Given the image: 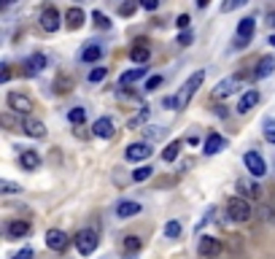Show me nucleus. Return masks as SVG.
<instances>
[{
  "instance_id": "nucleus-27",
  "label": "nucleus",
  "mask_w": 275,
  "mask_h": 259,
  "mask_svg": "<svg viewBox=\"0 0 275 259\" xmlns=\"http://www.w3.org/2000/svg\"><path fill=\"white\" fill-rule=\"evenodd\" d=\"M178 151H181V140H173V143H170V146L162 151V159H165V162H173V159L178 157Z\"/></svg>"
},
{
  "instance_id": "nucleus-16",
  "label": "nucleus",
  "mask_w": 275,
  "mask_h": 259,
  "mask_svg": "<svg viewBox=\"0 0 275 259\" xmlns=\"http://www.w3.org/2000/svg\"><path fill=\"white\" fill-rule=\"evenodd\" d=\"M148 57H151V52L146 49V41H143V38H138V46H132V49H130V60L138 62V65H143V62H148Z\"/></svg>"
},
{
  "instance_id": "nucleus-11",
  "label": "nucleus",
  "mask_w": 275,
  "mask_h": 259,
  "mask_svg": "<svg viewBox=\"0 0 275 259\" xmlns=\"http://www.w3.org/2000/svg\"><path fill=\"white\" fill-rule=\"evenodd\" d=\"M41 27L46 33H57L60 30V11H57V8H46V11L41 14Z\"/></svg>"
},
{
  "instance_id": "nucleus-26",
  "label": "nucleus",
  "mask_w": 275,
  "mask_h": 259,
  "mask_svg": "<svg viewBox=\"0 0 275 259\" xmlns=\"http://www.w3.org/2000/svg\"><path fill=\"white\" fill-rule=\"evenodd\" d=\"M140 246H143V243H140L138 235H127V238H124V251H127V254H138Z\"/></svg>"
},
{
  "instance_id": "nucleus-40",
  "label": "nucleus",
  "mask_w": 275,
  "mask_h": 259,
  "mask_svg": "<svg viewBox=\"0 0 275 259\" xmlns=\"http://www.w3.org/2000/svg\"><path fill=\"white\" fill-rule=\"evenodd\" d=\"M159 84H162V76H151V79L146 81V89L151 92V89H157V86H159Z\"/></svg>"
},
{
  "instance_id": "nucleus-44",
  "label": "nucleus",
  "mask_w": 275,
  "mask_h": 259,
  "mask_svg": "<svg viewBox=\"0 0 275 259\" xmlns=\"http://www.w3.org/2000/svg\"><path fill=\"white\" fill-rule=\"evenodd\" d=\"M14 259H33V248H22V251H16Z\"/></svg>"
},
{
  "instance_id": "nucleus-41",
  "label": "nucleus",
  "mask_w": 275,
  "mask_h": 259,
  "mask_svg": "<svg viewBox=\"0 0 275 259\" xmlns=\"http://www.w3.org/2000/svg\"><path fill=\"white\" fill-rule=\"evenodd\" d=\"M192 41H194V35H192V33H181V35H178V46H189Z\"/></svg>"
},
{
  "instance_id": "nucleus-22",
  "label": "nucleus",
  "mask_w": 275,
  "mask_h": 259,
  "mask_svg": "<svg viewBox=\"0 0 275 259\" xmlns=\"http://www.w3.org/2000/svg\"><path fill=\"white\" fill-rule=\"evenodd\" d=\"M135 214H140V205L132 203V200H124V203L116 205V216L119 219H130V216H135Z\"/></svg>"
},
{
  "instance_id": "nucleus-32",
  "label": "nucleus",
  "mask_w": 275,
  "mask_h": 259,
  "mask_svg": "<svg viewBox=\"0 0 275 259\" xmlns=\"http://www.w3.org/2000/svg\"><path fill=\"white\" fill-rule=\"evenodd\" d=\"M165 235L167 238H178V235H181V224H178V222H167L165 224Z\"/></svg>"
},
{
  "instance_id": "nucleus-25",
  "label": "nucleus",
  "mask_w": 275,
  "mask_h": 259,
  "mask_svg": "<svg viewBox=\"0 0 275 259\" xmlns=\"http://www.w3.org/2000/svg\"><path fill=\"white\" fill-rule=\"evenodd\" d=\"M100 57H103V49H100V46H97V43H89V46H87V49H84V52H81V60H84V62H87V65H92V62H97V60H100Z\"/></svg>"
},
{
  "instance_id": "nucleus-46",
  "label": "nucleus",
  "mask_w": 275,
  "mask_h": 259,
  "mask_svg": "<svg viewBox=\"0 0 275 259\" xmlns=\"http://www.w3.org/2000/svg\"><path fill=\"white\" fill-rule=\"evenodd\" d=\"M189 143H192V146H200V135H197V132H192V135H189Z\"/></svg>"
},
{
  "instance_id": "nucleus-34",
  "label": "nucleus",
  "mask_w": 275,
  "mask_h": 259,
  "mask_svg": "<svg viewBox=\"0 0 275 259\" xmlns=\"http://www.w3.org/2000/svg\"><path fill=\"white\" fill-rule=\"evenodd\" d=\"M146 116H148V111L143 108V111H140V113H138V116H132V119L127 122V127H130V130H135V127H138V124H143V122H146Z\"/></svg>"
},
{
  "instance_id": "nucleus-51",
  "label": "nucleus",
  "mask_w": 275,
  "mask_h": 259,
  "mask_svg": "<svg viewBox=\"0 0 275 259\" xmlns=\"http://www.w3.org/2000/svg\"><path fill=\"white\" fill-rule=\"evenodd\" d=\"M270 43H272V46H275V35H270Z\"/></svg>"
},
{
  "instance_id": "nucleus-13",
  "label": "nucleus",
  "mask_w": 275,
  "mask_h": 259,
  "mask_svg": "<svg viewBox=\"0 0 275 259\" xmlns=\"http://www.w3.org/2000/svg\"><path fill=\"white\" fill-rule=\"evenodd\" d=\"M24 76H38L41 70H46V65H49V60H46V54H33L30 60L24 62Z\"/></svg>"
},
{
  "instance_id": "nucleus-37",
  "label": "nucleus",
  "mask_w": 275,
  "mask_h": 259,
  "mask_svg": "<svg viewBox=\"0 0 275 259\" xmlns=\"http://www.w3.org/2000/svg\"><path fill=\"white\" fill-rule=\"evenodd\" d=\"M243 3H245V0H224V3H221V11L230 14V11H235V8L243 6Z\"/></svg>"
},
{
  "instance_id": "nucleus-48",
  "label": "nucleus",
  "mask_w": 275,
  "mask_h": 259,
  "mask_svg": "<svg viewBox=\"0 0 275 259\" xmlns=\"http://www.w3.org/2000/svg\"><path fill=\"white\" fill-rule=\"evenodd\" d=\"M267 25H270V27H275V11H270V14H267Z\"/></svg>"
},
{
  "instance_id": "nucleus-42",
  "label": "nucleus",
  "mask_w": 275,
  "mask_h": 259,
  "mask_svg": "<svg viewBox=\"0 0 275 259\" xmlns=\"http://www.w3.org/2000/svg\"><path fill=\"white\" fill-rule=\"evenodd\" d=\"M159 0H140V8H146V11H157Z\"/></svg>"
},
{
  "instance_id": "nucleus-24",
  "label": "nucleus",
  "mask_w": 275,
  "mask_h": 259,
  "mask_svg": "<svg viewBox=\"0 0 275 259\" xmlns=\"http://www.w3.org/2000/svg\"><path fill=\"white\" fill-rule=\"evenodd\" d=\"M146 76V68L140 65V68H135V70H127V73H121V79H119V86H127V84H135L138 79H143Z\"/></svg>"
},
{
  "instance_id": "nucleus-28",
  "label": "nucleus",
  "mask_w": 275,
  "mask_h": 259,
  "mask_svg": "<svg viewBox=\"0 0 275 259\" xmlns=\"http://www.w3.org/2000/svg\"><path fill=\"white\" fill-rule=\"evenodd\" d=\"M84 119H87V108H70L68 111V122L70 124H81Z\"/></svg>"
},
{
  "instance_id": "nucleus-38",
  "label": "nucleus",
  "mask_w": 275,
  "mask_h": 259,
  "mask_svg": "<svg viewBox=\"0 0 275 259\" xmlns=\"http://www.w3.org/2000/svg\"><path fill=\"white\" fill-rule=\"evenodd\" d=\"M143 132H146V138H148V140H157V138H162V135H165V130H162V127H146Z\"/></svg>"
},
{
  "instance_id": "nucleus-15",
  "label": "nucleus",
  "mask_w": 275,
  "mask_h": 259,
  "mask_svg": "<svg viewBox=\"0 0 275 259\" xmlns=\"http://www.w3.org/2000/svg\"><path fill=\"white\" fill-rule=\"evenodd\" d=\"M238 195H243L245 200H259V186L254 184V181H248V178H240L238 181Z\"/></svg>"
},
{
  "instance_id": "nucleus-30",
  "label": "nucleus",
  "mask_w": 275,
  "mask_h": 259,
  "mask_svg": "<svg viewBox=\"0 0 275 259\" xmlns=\"http://www.w3.org/2000/svg\"><path fill=\"white\" fill-rule=\"evenodd\" d=\"M0 122H3L8 130H24V124H22V122H16V119L11 116V113H3V116H0Z\"/></svg>"
},
{
  "instance_id": "nucleus-2",
  "label": "nucleus",
  "mask_w": 275,
  "mask_h": 259,
  "mask_svg": "<svg viewBox=\"0 0 275 259\" xmlns=\"http://www.w3.org/2000/svg\"><path fill=\"white\" fill-rule=\"evenodd\" d=\"M227 216L232 222H248L251 219V205L245 197H230L227 200Z\"/></svg>"
},
{
  "instance_id": "nucleus-18",
  "label": "nucleus",
  "mask_w": 275,
  "mask_h": 259,
  "mask_svg": "<svg viewBox=\"0 0 275 259\" xmlns=\"http://www.w3.org/2000/svg\"><path fill=\"white\" fill-rule=\"evenodd\" d=\"M19 162H22L24 170H35L41 165V157H38L35 149H22V154H19Z\"/></svg>"
},
{
  "instance_id": "nucleus-10",
  "label": "nucleus",
  "mask_w": 275,
  "mask_h": 259,
  "mask_svg": "<svg viewBox=\"0 0 275 259\" xmlns=\"http://www.w3.org/2000/svg\"><path fill=\"white\" fill-rule=\"evenodd\" d=\"M197 251H200V256H219V251H221L219 238H213V235L200 238V243H197Z\"/></svg>"
},
{
  "instance_id": "nucleus-8",
  "label": "nucleus",
  "mask_w": 275,
  "mask_h": 259,
  "mask_svg": "<svg viewBox=\"0 0 275 259\" xmlns=\"http://www.w3.org/2000/svg\"><path fill=\"white\" fill-rule=\"evenodd\" d=\"M238 86H240V76H230V79H224L216 84V89H213V98H230V95L238 92Z\"/></svg>"
},
{
  "instance_id": "nucleus-21",
  "label": "nucleus",
  "mask_w": 275,
  "mask_h": 259,
  "mask_svg": "<svg viewBox=\"0 0 275 259\" xmlns=\"http://www.w3.org/2000/svg\"><path fill=\"white\" fill-rule=\"evenodd\" d=\"M24 132L30 138H46V124L38 122V119H27L24 122Z\"/></svg>"
},
{
  "instance_id": "nucleus-19",
  "label": "nucleus",
  "mask_w": 275,
  "mask_h": 259,
  "mask_svg": "<svg viewBox=\"0 0 275 259\" xmlns=\"http://www.w3.org/2000/svg\"><path fill=\"white\" fill-rule=\"evenodd\" d=\"M257 103H259V92H257V89H248V92H245L243 98L238 100V111H240V113H248Z\"/></svg>"
},
{
  "instance_id": "nucleus-9",
  "label": "nucleus",
  "mask_w": 275,
  "mask_h": 259,
  "mask_svg": "<svg viewBox=\"0 0 275 259\" xmlns=\"http://www.w3.org/2000/svg\"><path fill=\"white\" fill-rule=\"evenodd\" d=\"M68 243H70V238L65 235L62 229H49V232H46V246H49L52 251H65Z\"/></svg>"
},
{
  "instance_id": "nucleus-5",
  "label": "nucleus",
  "mask_w": 275,
  "mask_h": 259,
  "mask_svg": "<svg viewBox=\"0 0 275 259\" xmlns=\"http://www.w3.org/2000/svg\"><path fill=\"white\" fill-rule=\"evenodd\" d=\"M76 248H79V254H92L94 248H97V232H92V229H81L79 235H76Z\"/></svg>"
},
{
  "instance_id": "nucleus-29",
  "label": "nucleus",
  "mask_w": 275,
  "mask_h": 259,
  "mask_svg": "<svg viewBox=\"0 0 275 259\" xmlns=\"http://www.w3.org/2000/svg\"><path fill=\"white\" fill-rule=\"evenodd\" d=\"M151 176H154V168L143 165V168H138L135 173H132V181H138V184H140V181H146V178H151Z\"/></svg>"
},
{
  "instance_id": "nucleus-7",
  "label": "nucleus",
  "mask_w": 275,
  "mask_h": 259,
  "mask_svg": "<svg viewBox=\"0 0 275 259\" xmlns=\"http://www.w3.org/2000/svg\"><path fill=\"white\" fill-rule=\"evenodd\" d=\"M243 162H245V168H248V173L254 178H262L264 173H267V165H264V159L257 154V151H245Z\"/></svg>"
},
{
  "instance_id": "nucleus-36",
  "label": "nucleus",
  "mask_w": 275,
  "mask_h": 259,
  "mask_svg": "<svg viewBox=\"0 0 275 259\" xmlns=\"http://www.w3.org/2000/svg\"><path fill=\"white\" fill-rule=\"evenodd\" d=\"M92 19H94V25H97L100 30H108V27H111V22H108V19L103 16L100 11H94V14H92Z\"/></svg>"
},
{
  "instance_id": "nucleus-12",
  "label": "nucleus",
  "mask_w": 275,
  "mask_h": 259,
  "mask_svg": "<svg viewBox=\"0 0 275 259\" xmlns=\"http://www.w3.org/2000/svg\"><path fill=\"white\" fill-rule=\"evenodd\" d=\"M92 132H94L97 138L108 140V138H113V132H116V130H113V122H111L108 116H103V119H97V122L92 124Z\"/></svg>"
},
{
  "instance_id": "nucleus-52",
  "label": "nucleus",
  "mask_w": 275,
  "mask_h": 259,
  "mask_svg": "<svg viewBox=\"0 0 275 259\" xmlns=\"http://www.w3.org/2000/svg\"><path fill=\"white\" fill-rule=\"evenodd\" d=\"M203 259H216V256H203Z\"/></svg>"
},
{
  "instance_id": "nucleus-33",
  "label": "nucleus",
  "mask_w": 275,
  "mask_h": 259,
  "mask_svg": "<svg viewBox=\"0 0 275 259\" xmlns=\"http://www.w3.org/2000/svg\"><path fill=\"white\" fill-rule=\"evenodd\" d=\"M0 192H3V195H14V192H22V186L11 184V181H0Z\"/></svg>"
},
{
  "instance_id": "nucleus-17",
  "label": "nucleus",
  "mask_w": 275,
  "mask_h": 259,
  "mask_svg": "<svg viewBox=\"0 0 275 259\" xmlns=\"http://www.w3.org/2000/svg\"><path fill=\"white\" fill-rule=\"evenodd\" d=\"M221 149H224V138L219 135V132H211V135L205 138V143H203V151L208 157H213L216 151H221Z\"/></svg>"
},
{
  "instance_id": "nucleus-4",
  "label": "nucleus",
  "mask_w": 275,
  "mask_h": 259,
  "mask_svg": "<svg viewBox=\"0 0 275 259\" xmlns=\"http://www.w3.org/2000/svg\"><path fill=\"white\" fill-rule=\"evenodd\" d=\"M254 30H257V22H254L251 16H245L238 25V33H235V49H245L254 38Z\"/></svg>"
},
{
  "instance_id": "nucleus-6",
  "label": "nucleus",
  "mask_w": 275,
  "mask_h": 259,
  "mask_svg": "<svg viewBox=\"0 0 275 259\" xmlns=\"http://www.w3.org/2000/svg\"><path fill=\"white\" fill-rule=\"evenodd\" d=\"M124 157H127L130 162H143V159H148V157H151V143H146V140L130 143L127 151H124Z\"/></svg>"
},
{
  "instance_id": "nucleus-39",
  "label": "nucleus",
  "mask_w": 275,
  "mask_h": 259,
  "mask_svg": "<svg viewBox=\"0 0 275 259\" xmlns=\"http://www.w3.org/2000/svg\"><path fill=\"white\" fill-rule=\"evenodd\" d=\"M264 138H267L270 143H275V122H267V124H264Z\"/></svg>"
},
{
  "instance_id": "nucleus-1",
  "label": "nucleus",
  "mask_w": 275,
  "mask_h": 259,
  "mask_svg": "<svg viewBox=\"0 0 275 259\" xmlns=\"http://www.w3.org/2000/svg\"><path fill=\"white\" fill-rule=\"evenodd\" d=\"M203 81H205V70H197L194 76H189V79L184 81V86L176 92V98H173V103H176V105H173V108H178V111H181V108H186V105L192 103L194 92L203 86Z\"/></svg>"
},
{
  "instance_id": "nucleus-20",
  "label": "nucleus",
  "mask_w": 275,
  "mask_h": 259,
  "mask_svg": "<svg viewBox=\"0 0 275 259\" xmlns=\"http://www.w3.org/2000/svg\"><path fill=\"white\" fill-rule=\"evenodd\" d=\"M84 19L87 16H84L81 8H68V11H65V25H68L70 30H79V27L84 25Z\"/></svg>"
},
{
  "instance_id": "nucleus-3",
  "label": "nucleus",
  "mask_w": 275,
  "mask_h": 259,
  "mask_svg": "<svg viewBox=\"0 0 275 259\" xmlns=\"http://www.w3.org/2000/svg\"><path fill=\"white\" fill-rule=\"evenodd\" d=\"M6 103H8V108H11V111L19 113V116H30L33 108H35V103L27 98V95H22V92H8Z\"/></svg>"
},
{
  "instance_id": "nucleus-35",
  "label": "nucleus",
  "mask_w": 275,
  "mask_h": 259,
  "mask_svg": "<svg viewBox=\"0 0 275 259\" xmlns=\"http://www.w3.org/2000/svg\"><path fill=\"white\" fill-rule=\"evenodd\" d=\"M106 76H108V68H94V70L89 73V81H92V84H97V81L106 79Z\"/></svg>"
},
{
  "instance_id": "nucleus-43",
  "label": "nucleus",
  "mask_w": 275,
  "mask_h": 259,
  "mask_svg": "<svg viewBox=\"0 0 275 259\" xmlns=\"http://www.w3.org/2000/svg\"><path fill=\"white\" fill-rule=\"evenodd\" d=\"M189 22H192V19H189V14H181V16L176 19V25L181 27V30H186V27H189Z\"/></svg>"
},
{
  "instance_id": "nucleus-14",
  "label": "nucleus",
  "mask_w": 275,
  "mask_h": 259,
  "mask_svg": "<svg viewBox=\"0 0 275 259\" xmlns=\"http://www.w3.org/2000/svg\"><path fill=\"white\" fill-rule=\"evenodd\" d=\"M8 232V241H16V238H27L30 235V222H22V219H16V222H11L6 227Z\"/></svg>"
},
{
  "instance_id": "nucleus-47",
  "label": "nucleus",
  "mask_w": 275,
  "mask_h": 259,
  "mask_svg": "<svg viewBox=\"0 0 275 259\" xmlns=\"http://www.w3.org/2000/svg\"><path fill=\"white\" fill-rule=\"evenodd\" d=\"M8 79H11V68L6 65V68H3V81H8Z\"/></svg>"
},
{
  "instance_id": "nucleus-49",
  "label": "nucleus",
  "mask_w": 275,
  "mask_h": 259,
  "mask_svg": "<svg viewBox=\"0 0 275 259\" xmlns=\"http://www.w3.org/2000/svg\"><path fill=\"white\" fill-rule=\"evenodd\" d=\"M208 3H211V0H197V6H200V8H205Z\"/></svg>"
},
{
  "instance_id": "nucleus-45",
  "label": "nucleus",
  "mask_w": 275,
  "mask_h": 259,
  "mask_svg": "<svg viewBox=\"0 0 275 259\" xmlns=\"http://www.w3.org/2000/svg\"><path fill=\"white\" fill-rule=\"evenodd\" d=\"M57 92H70V81L60 79V81H57Z\"/></svg>"
},
{
  "instance_id": "nucleus-50",
  "label": "nucleus",
  "mask_w": 275,
  "mask_h": 259,
  "mask_svg": "<svg viewBox=\"0 0 275 259\" xmlns=\"http://www.w3.org/2000/svg\"><path fill=\"white\" fill-rule=\"evenodd\" d=\"M11 3H16V0H3V6H11Z\"/></svg>"
},
{
  "instance_id": "nucleus-23",
  "label": "nucleus",
  "mask_w": 275,
  "mask_h": 259,
  "mask_svg": "<svg viewBox=\"0 0 275 259\" xmlns=\"http://www.w3.org/2000/svg\"><path fill=\"white\" fill-rule=\"evenodd\" d=\"M272 70H275V60H272V57H262L259 65H257V70H254V76H257V79H267Z\"/></svg>"
},
{
  "instance_id": "nucleus-31",
  "label": "nucleus",
  "mask_w": 275,
  "mask_h": 259,
  "mask_svg": "<svg viewBox=\"0 0 275 259\" xmlns=\"http://www.w3.org/2000/svg\"><path fill=\"white\" fill-rule=\"evenodd\" d=\"M138 6H140V0H138V3H132V0H130V3H121L119 14H121V16H132V14L138 11Z\"/></svg>"
}]
</instances>
